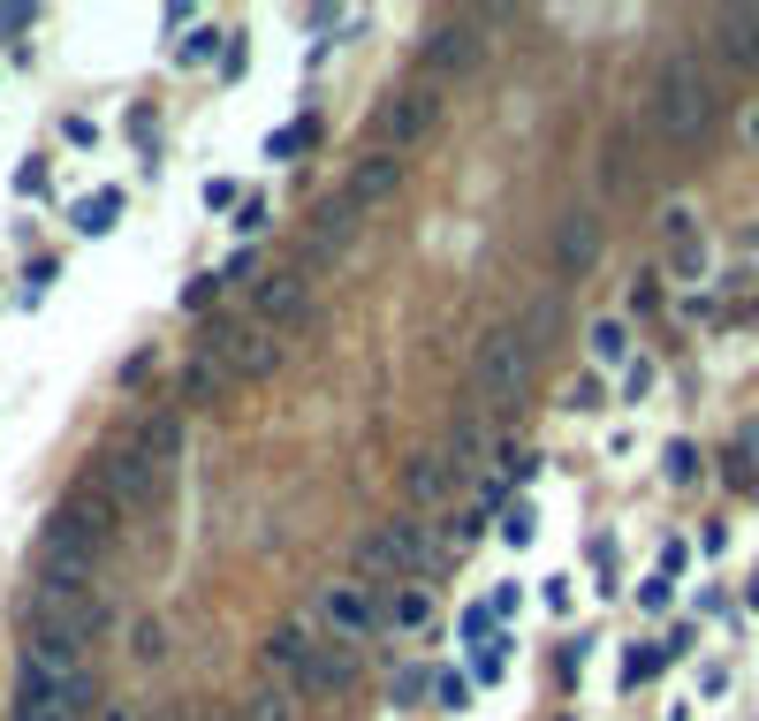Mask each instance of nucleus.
<instances>
[{"mask_svg":"<svg viewBox=\"0 0 759 721\" xmlns=\"http://www.w3.org/2000/svg\"><path fill=\"white\" fill-rule=\"evenodd\" d=\"M115 501L107 486H76L54 517H46V540H38V592H92V570H99V547L115 540Z\"/></svg>","mask_w":759,"mask_h":721,"instance_id":"nucleus-1","label":"nucleus"},{"mask_svg":"<svg viewBox=\"0 0 759 721\" xmlns=\"http://www.w3.org/2000/svg\"><path fill=\"white\" fill-rule=\"evenodd\" d=\"M645 115H653V130H661L668 144L699 138V130L714 122V76H707V61H699V54H668L661 76H653Z\"/></svg>","mask_w":759,"mask_h":721,"instance_id":"nucleus-2","label":"nucleus"},{"mask_svg":"<svg viewBox=\"0 0 759 721\" xmlns=\"http://www.w3.org/2000/svg\"><path fill=\"white\" fill-rule=\"evenodd\" d=\"M167 456H175V426H167V418H152L138 440L107 448V456H99L107 501H115V509H145L152 494H159V478H167Z\"/></svg>","mask_w":759,"mask_h":721,"instance_id":"nucleus-3","label":"nucleus"},{"mask_svg":"<svg viewBox=\"0 0 759 721\" xmlns=\"http://www.w3.org/2000/svg\"><path fill=\"white\" fill-rule=\"evenodd\" d=\"M524 380H532V342L517 327H494L478 350H471V395L486 411H517L524 403Z\"/></svg>","mask_w":759,"mask_h":721,"instance_id":"nucleus-4","label":"nucleus"},{"mask_svg":"<svg viewBox=\"0 0 759 721\" xmlns=\"http://www.w3.org/2000/svg\"><path fill=\"white\" fill-rule=\"evenodd\" d=\"M205 357H213L228 380H274V373H282V342H274V327H259V319H213V327H205Z\"/></svg>","mask_w":759,"mask_h":721,"instance_id":"nucleus-5","label":"nucleus"},{"mask_svg":"<svg viewBox=\"0 0 759 721\" xmlns=\"http://www.w3.org/2000/svg\"><path fill=\"white\" fill-rule=\"evenodd\" d=\"M380 540V555H388V570L403 577V584H418V577L441 563V540L426 532V517H395L388 532H372Z\"/></svg>","mask_w":759,"mask_h":721,"instance_id":"nucleus-6","label":"nucleus"},{"mask_svg":"<svg viewBox=\"0 0 759 721\" xmlns=\"http://www.w3.org/2000/svg\"><path fill=\"white\" fill-rule=\"evenodd\" d=\"M434 115H441V92H434V84H403V92L380 107V138H388V152L418 144L426 130H434Z\"/></svg>","mask_w":759,"mask_h":721,"instance_id":"nucleus-7","label":"nucleus"},{"mask_svg":"<svg viewBox=\"0 0 759 721\" xmlns=\"http://www.w3.org/2000/svg\"><path fill=\"white\" fill-rule=\"evenodd\" d=\"M251 311H259V327H297L304 311H311V282H304L297 267H274V274L251 282Z\"/></svg>","mask_w":759,"mask_h":721,"instance_id":"nucleus-8","label":"nucleus"},{"mask_svg":"<svg viewBox=\"0 0 759 721\" xmlns=\"http://www.w3.org/2000/svg\"><path fill=\"white\" fill-rule=\"evenodd\" d=\"M327 623L342 630V646L372 638V630H380V592H372L365 577H342V584H327Z\"/></svg>","mask_w":759,"mask_h":721,"instance_id":"nucleus-9","label":"nucleus"},{"mask_svg":"<svg viewBox=\"0 0 759 721\" xmlns=\"http://www.w3.org/2000/svg\"><path fill=\"white\" fill-rule=\"evenodd\" d=\"M486 61V31L478 23H441L434 38H426V84L434 76H471Z\"/></svg>","mask_w":759,"mask_h":721,"instance_id":"nucleus-10","label":"nucleus"},{"mask_svg":"<svg viewBox=\"0 0 759 721\" xmlns=\"http://www.w3.org/2000/svg\"><path fill=\"white\" fill-rule=\"evenodd\" d=\"M403 167H411V159H403V152H388V144H380V152H365V159L349 167V205L365 213V205L395 198V190H403Z\"/></svg>","mask_w":759,"mask_h":721,"instance_id":"nucleus-11","label":"nucleus"},{"mask_svg":"<svg viewBox=\"0 0 759 721\" xmlns=\"http://www.w3.org/2000/svg\"><path fill=\"white\" fill-rule=\"evenodd\" d=\"M555 259H562V274L570 282H585L593 267H601V213H562V236H555Z\"/></svg>","mask_w":759,"mask_h":721,"instance_id":"nucleus-12","label":"nucleus"},{"mask_svg":"<svg viewBox=\"0 0 759 721\" xmlns=\"http://www.w3.org/2000/svg\"><path fill=\"white\" fill-rule=\"evenodd\" d=\"M311 661H319V638H311L304 623H282V630L266 638V669L289 676V692H311Z\"/></svg>","mask_w":759,"mask_h":721,"instance_id":"nucleus-13","label":"nucleus"},{"mask_svg":"<svg viewBox=\"0 0 759 721\" xmlns=\"http://www.w3.org/2000/svg\"><path fill=\"white\" fill-rule=\"evenodd\" d=\"M661 236H668V267H676L684 282H699V274H707V244H699V213H691V205H668V213H661Z\"/></svg>","mask_w":759,"mask_h":721,"instance_id":"nucleus-14","label":"nucleus"},{"mask_svg":"<svg viewBox=\"0 0 759 721\" xmlns=\"http://www.w3.org/2000/svg\"><path fill=\"white\" fill-rule=\"evenodd\" d=\"M714 46L730 69H759V8H714Z\"/></svg>","mask_w":759,"mask_h":721,"instance_id":"nucleus-15","label":"nucleus"},{"mask_svg":"<svg viewBox=\"0 0 759 721\" xmlns=\"http://www.w3.org/2000/svg\"><path fill=\"white\" fill-rule=\"evenodd\" d=\"M357 669H365L357 646H319V661H311V692H304V699H334V692H349Z\"/></svg>","mask_w":759,"mask_h":721,"instance_id":"nucleus-16","label":"nucleus"},{"mask_svg":"<svg viewBox=\"0 0 759 721\" xmlns=\"http://www.w3.org/2000/svg\"><path fill=\"white\" fill-rule=\"evenodd\" d=\"M449 456H411L403 463V494H411V509H441L449 501Z\"/></svg>","mask_w":759,"mask_h":721,"instance_id":"nucleus-17","label":"nucleus"},{"mask_svg":"<svg viewBox=\"0 0 759 721\" xmlns=\"http://www.w3.org/2000/svg\"><path fill=\"white\" fill-rule=\"evenodd\" d=\"M221 395H228V373H221V365H213V357L198 350V357L182 365V403H198V411H213Z\"/></svg>","mask_w":759,"mask_h":721,"instance_id":"nucleus-18","label":"nucleus"},{"mask_svg":"<svg viewBox=\"0 0 759 721\" xmlns=\"http://www.w3.org/2000/svg\"><path fill=\"white\" fill-rule=\"evenodd\" d=\"M115 221H122V190H92V198L76 205V228H84V236H107Z\"/></svg>","mask_w":759,"mask_h":721,"instance_id":"nucleus-19","label":"nucleus"},{"mask_svg":"<svg viewBox=\"0 0 759 721\" xmlns=\"http://www.w3.org/2000/svg\"><path fill=\"white\" fill-rule=\"evenodd\" d=\"M388 615H395V630H426L434 623V592L426 584H395V607Z\"/></svg>","mask_w":759,"mask_h":721,"instance_id":"nucleus-20","label":"nucleus"},{"mask_svg":"<svg viewBox=\"0 0 759 721\" xmlns=\"http://www.w3.org/2000/svg\"><path fill=\"white\" fill-rule=\"evenodd\" d=\"M585 342H593V365H622V357H630V327H622V319H593Z\"/></svg>","mask_w":759,"mask_h":721,"instance_id":"nucleus-21","label":"nucleus"},{"mask_svg":"<svg viewBox=\"0 0 759 721\" xmlns=\"http://www.w3.org/2000/svg\"><path fill=\"white\" fill-rule=\"evenodd\" d=\"M478 456H486V418H455V433H449V463H463V471H471Z\"/></svg>","mask_w":759,"mask_h":721,"instance_id":"nucleus-22","label":"nucleus"},{"mask_svg":"<svg viewBox=\"0 0 759 721\" xmlns=\"http://www.w3.org/2000/svg\"><path fill=\"white\" fill-rule=\"evenodd\" d=\"M236 721H289V699H282L274 684H259V692H251V699L236 707Z\"/></svg>","mask_w":759,"mask_h":721,"instance_id":"nucleus-23","label":"nucleus"},{"mask_svg":"<svg viewBox=\"0 0 759 721\" xmlns=\"http://www.w3.org/2000/svg\"><path fill=\"white\" fill-rule=\"evenodd\" d=\"M532 532H539L532 501H509V509H501V540H509V547H532Z\"/></svg>","mask_w":759,"mask_h":721,"instance_id":"nucleus-24","label":"nucleus"},{"mask_svg":"<svg viewBox=\"0 0 759 721\" xmlns=\"http://www.w3.org/2000/svg\"><path fill=\"white\" fill-rule=\"evenodd\" d=\"M661 471H668V478L684 486V478L699 471V448H691V440H668V456H661Z\"/></svg>","mask_w":759,"mask_h":721,"instance_id":"nucleus-25","label":"nucleus"},{"mask_svg":"<svg viewBox=\"0 0 759 721\" xmlns=\"http://www.w3.org/2000/svg\"><path fill=\"white\" fill-rule=\"evenodd\" d=\"M661 661H668V646H653V653H645V646H638V653H630V661H622V684H645V676H653V669H661Z\"/></svg>","mask_w":759,"mask_h":721,"instance_id":"nucleus-26","label":"nucleus"},{"mask_svg":"<svg viewBox=\"0 0 759 721\" xmlns=\"http://www.w3.org/2000/svg\"><path fill=\"white\" fill-rule=\"evenodd\" d=\"M319 138L311 122H297V130H282V138H266V159H289V152H304V144Z\"/></svg>","mask_w":759,"mask_h":721,"instance_id":"nucleus-27","label":"nucleus"},{"mask_svg":"<svg viewBox=\"0 0 759 721\" xmlns=\"http://www.w3.org/2000/svg\"><path fill=\"white\" fill-rule=\"evenodd\" d=\"M213 54H221V31H190V38H182V54H175V61H213Z\"/></svg>","mask_w":759,"mask_h":721,"instance_id":"nucleus-28","label":"nucleus"},{"mask_svg":"<svg viewBox=\"0 0 759 721\" xmlns=\"http://www.w3.org/2000/svg\"><path fill=\"white\" fill-rule=\"evenodd\" d=\"M38 23V8H23V0H0V38H15V31H31Z\"/></svg>","mask_w":759,"mask_h":721,"instance_id":"nucleus-29","label":"nucleus"},{"mask_svg":"<svg viewBox=\"0 0 759 721\" xmlns=\"http://www.w3.org/2000/svg\"><path fill=\"white\" fill-rule=\"evenodd\" d=\"M266 221H274V213H266V198H244V205H236V228H244V236H259Z\"/></svg>","mask_w":759,"mask_h":721,"instance_id":"nucleus-30","label":"nucleus"},{"mask_svg":"<svg viewBox=\"0 0 759 721\" xmlns=\"http://www.w3.org/2000/svg\"><path fill=\"white\" fill-rule=\"evenodd\" d=\"M213 296H221V274H198V282L182 288V304H190V311H205V304H213Z\"/></svg>","mask_w":759,"mask_h":721,"instance_id":"nucleus-31","label":"nucleus"},{"mask_svg":"<svg viewBox=\"0 0 759 721\" xmlns=\"http://www.w3.org/2000/svg\"><path fill=\"white\" fill-rule=\"evenodd\" d=\"M434 699H441L449 714H463V699H471V684H463V676H441V684H434Z\"/></svg>","mask_w":759,"mask_h":721,"instance_id":"nucleus-32","label":"nucleus"},{"mask_svg":"<svg viewBox=\"0 0 759 721\" xmlns=\"http://www.w3.org/2000/svg\"><path fill=\"white\" fill-rule=\"evenodd\" d=\"M205 205H213V213H228V205H244V198H236V182H228V175H213V182H205Z\"/></svg>","mask_w":759,"mask_h":721,"instance_id":"nucleus-33","label":"nucleus"},{"mask_svg":"<svg viewBox=\"0 0 759 721\" xmlns=\"http://www.w3.org/2000/svg\"><path fill=\"white\" fill-rule=\"evenodd\" d=\"M494 630V607H463V646H478Z\"/></svg>","mask_w":759,"mask_h":721,"instance_id":"nucleus-34","label":"nucleus"},{"mask_svg":"<svg viewBox=\"0 0 759 721\" xmlns=\"http://www.w3.org/2000/svg\"><path fill=\"white\" fill-rule=\"evenodd\" d=\"M130 638H138V661H145V669H152V661H159V623H138Z\"/></svg>","mask_w":759,"mask_h":721,"instance_id":"nucleus-35","label":"nucleus"},{"mask_svg":"<svg viewBox=\"0 0 759 721\" xmlns=\"http://www.w3.org/2000/svg\"><path fill=\"white\" fill-rule=\"evenodd\" d=\"M251 274H259V259H251V251H236V259L221 267V282H251Z\"/></svg>","mask_w":759,"mask_h":721,"instance_id":"nucleus-36","label":"nucleus"},{"mask_svg":"<svg viewBox=\"0 0 759 721\" xmlns=\"http://www.w3.org/2000/svg\"><path fill=\"white\" fill-rule=\"evenodd\" d=\"M601 403V380H570V411H593Z\"/></svg>","mask_w":759,"mask_h":721,"instance_id":"nucleus-37","label":"nucleus"},{"mask_svg":"<svg viewBox=\"0 0 759 721\" xmlns=\"http://www.w3.org/2000/svg\"><path fill=\"white\" fill-rule=\"evenodd\" d=\"M745 130H752V144H759V107H752V122H745Z\"/></svg>","mask_w":759,"mask_h":721,"instance_id":"nucleus-38","label":"nucleus"},{"mask_svg":"<svg viewBox=\"0 0 759 721\" xmlns=\"http://www.w3.org/2000/svg\"><path fill=\"white\" fill-rule=\"evenodd\" d=\"M38 721H69V714H38Z\"/></svg>","mask_w":759,"mask_h":721,"instance_id":"nucleus-39","label":"nucleus"}]
</instances>
